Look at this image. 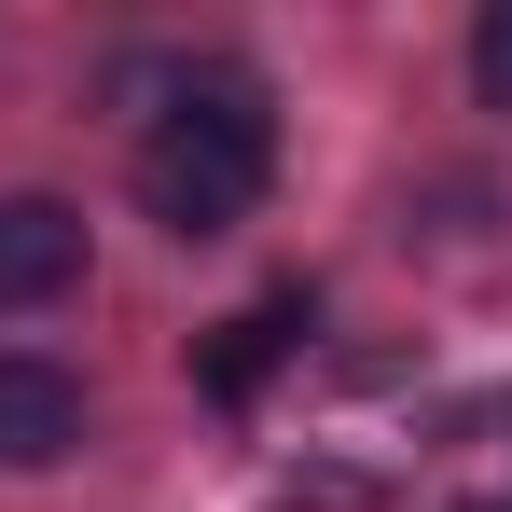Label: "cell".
Returning <instances> with one entry per match:
<instances>
[{
	"mask_svg": "<svg viewBox=\"0 0 512 512\" xmlns=\"http://www.w3.org/2000/svg\"><path fill=\"white\" fill-rule=\"evenodd\" d=\"M263 180H277V97L250 70H180V97L139 139V208L180 250H208V236H236L263 208Z\"/></svg>",
	"mask_w": 512,
	"mask_h": 512,
	"instance_id": "obj_1",
	"label": "cell"
},
{
	"mask_svg": "<svg viewBox=\"0 0 512 512\" xmlns=\"http://www.w3.org/2000/svg\"><path fill=\"white\" fill-rule=\"evenodd\" d=\"M84 291V208L70 194H0V319Z\"/></svg>",
	"mask_w": 512,
	"mask_h": 512,
	"instance_id": "obj_2",
	"label": "cell"
},
{
	"mask_svg": "<svg viewBox=\"0 0 512 512\" xmlns=\"http://www.w3.org/2000/svg\"><path fill=\"white\" fill-rule=\"evenodd\" d=\"M84 443V374L42 346H0V471H56Z\"/></svg>",
	"mask_w": 512,
	"mask_h": 512,
	"instance_id": "obj_3",
	"label": "cell"
},
{
	"mask_svg": "<svg viewBox=\"0 0 512 512\" xmlns=\"http://www.w3.org/2000/svg\"><path fill=\"white\" fill-rule=\"evenodd\" d=\"M291 346H305V291H263L250 319H222V346H208V402H250Z\"/></svg>",
	"mask_w": 512,
	"mask_h": 512,
	"instance_id": "obj_4",
	"label": "cell"
},
{
	"mask_svg": "<svg viewBox=\"0 0 512 512\" xmlns=\"http://www.w3.org/2000/svg\"><path fill=\"white\" fill-rule=\"evenodd\" d=\"M471 84L485 111H512V0H485V28H471Z\"/></svg>",
	"mask_w": 512,
	"mask_h": 512,
	"instance_id": "obj_5",
	"label": "cell"
},
{
	"mask_svg": "<svg viewBox=\"0 0 512 512\" xmlns=\"http://www.w3.org/2000/svg\"><path fill=\"white\" fill-rule=\"evenodd\" d=\"M457 512H512V499H457Z\"/></svg>",
	"mask_w": 512,
	"mask_h": 512,
	"instance_id": "obj_6",
	"label": "cell"
}]
</instances>
